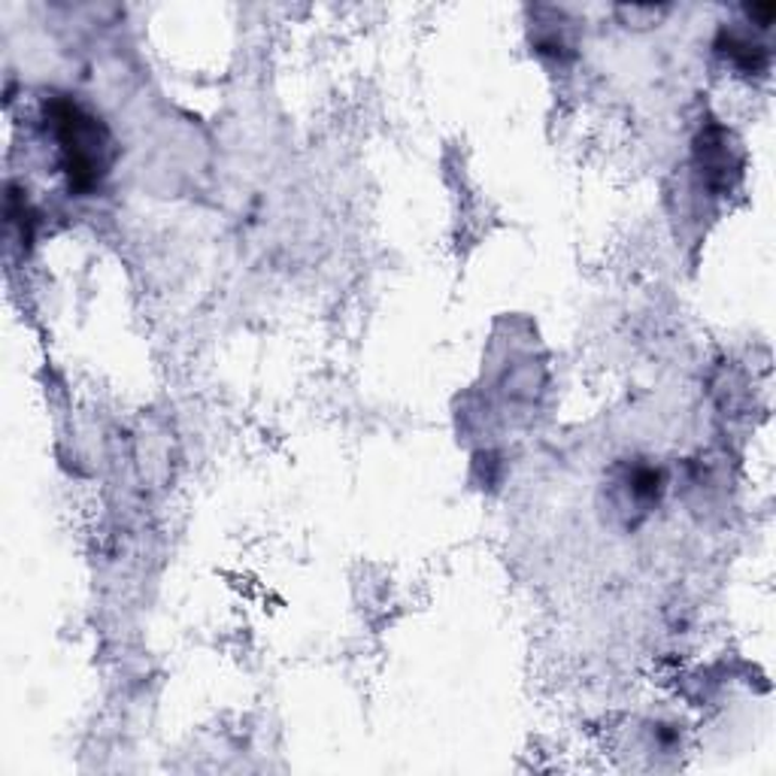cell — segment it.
I'll list each match as a JSON object with an SVG mask.
<instances>
[{
	"mask_svg": "<svg viewBox=\"0 0 776 776\" xmlns=\"http://www.w3.org/2000/svg\"><path fill=\"white\" fill-rule=\"evenodd\" d=\"M718 49H722L740 71H747V74H755V71H762L764 64H767V49L752 43L749 37L734 34V30H722V34H718Z\"/></svg>",
	"mask_w": 776,
	"mask_h": 776,
	"instance_id": "3",
	"label": "cell"
},
{
	"mask_svg": "<svg viewBox=\"0 0 776 776\" xmlns=\"http://www.w3.org/2000/svg\"><path fill=\"white\" fill-rule=\"evenodd\" d=\"M774 13H776L774 3H759V7H749V15H755V18L762 22L764 28H767V22L774 18Z\"/></svg>",
	"mask_w": 776,
	"mask_h": 776,
	"instance_id": "4",
	"label": "cell"
},
{
	"mask_svg": "<svg viewBox=\"0 0 776 776\" xmlns=\"http://www.w3.org/2000/svg\"><path fill=\"white\" fill-rule=\"evenodd\" d=\"M46 118L59 140L71 189L91 191L110 167V133L101 125V118L86 113L71 98H52L46 103Z\"/></svg>",
	"mask_w": 776,
	"mask_h": 776,
	"instance_id": "1",
	"label": "cell"
},
{
	"mask_svg": "<svg viewBox=\"0 0 776 776\" xmlns=\"http://www.w3.org/2000/svg\"><path fill=\"white\" fill-rule=\"evenodd\" d=\"M698 155H701V167L707 179L725 189L728 186V174H737V162H734L732 147H728V133L725 128L713 125L710 131L701 133V143H698Z\"/></svg>",
	"mask_w": 776,
	"mask_h": 776,
	"instance_id": "2",
	"label": "cell"
}]
</instances>
